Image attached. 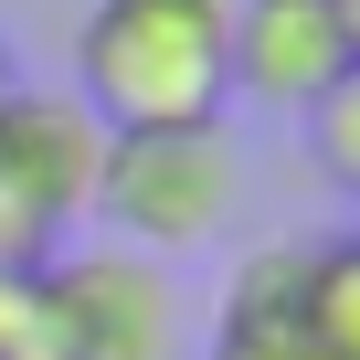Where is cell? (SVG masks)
Returning <instances> with one entry per match:
<instances>
[{
    "instance_id": "6da1fadb",
    "label": "cell",
    "mask_w": 360,
    "mask_h": 360,
    "mask_svg": "<svg viewBox=\"0 0 360 360\" xmlns=\"http://www.w3.org/2000/svg\"><path fill=\"white\" fill-rule=\"evenodd\" d=\"M223 22L180 0H96L75 32V106L127 138V127H212L223 117Z\"/></svg>"
},
{
    "instance_id": "7a4b0ae2",
    "label": "cell",
    "mask_w": 360,
    "mask_h": 360,
    "mask_svg": "<svg viewBox=\"0 0 360 360\" xmlns=\"http://www.w3.org/2000/svg\"><path fill=\"white\" fill-rule=\"evenodd\" d=\"M233 202H244V159H233L223 117L212 127H127L96 159V223L148 265L212 244L233 223Z\"/></svg>"
},
{
    "instance_id": "3957f363",
    "label": "cell",
    "mask_w": 360,
    "mask_h": 360,
    "mask_svg": "<svg viewBox=\"0 0 360 360\" xmlns=\"http://www.w3.org/2000/svg\"><path fill=\"white\" fill-rule=\"evenodd\" d=\"M32 307H43V360H180V286L127 244L43 255Z\"/></svg>"
},
{
    "instance_id": "277c9868",
    "label": "cell",
    "mask_w": 360,
    "mask_h": 360,
    "mask_svg": "<svg viewBox=\"0 0 360 360\" xmlns=\"http://www.w3.org/2000/svg\"><path fill=\"white\" fill-rule=\"evenodd\" d=\"M339 75H349L339 0H233V22H223V85L233 96H255L276 117H307Z\"/></svg>"
},
{
    "instance_id": "5b68a950",
    "label": "cell",
    "mask_w": 360,
    "mask_h": 360,
    "mask_svg": "<svg viewBox=\"0 0 360 360\" xmlns=\"http://www.w3.org/2000/svg\"><path fill=\"white\" fill-rule=\"evenodd\" d=\"M212 360H318L307 318H297V244H255L223 286L212 318Z\"/></svg>"
},
{
    "instance_id": "8992f818",
    "label": "cell",
    "mask_w": 360,
    "mask_h": 360,
    "mask_svg": "<svg viewBox=\"0 0 360 360\" xmlns=\"http://www.w3.org/2000/svg\"><path fill=\"white\" fill-rule=\"evenodd\" d=\"M297 318H307L318 360H360V233L297 244Z\"/></svg>"
},
{
    "instance_id": "52a82bcc",
    "label": "cell",
    "mask_w": 360,
    "mask_h": 360,
    "mask_svg": "<svg viewBox=\"0 0 360 360\" xmlns=\"http://www.w3.org/2000/svg\"><path fill=\"white\" fill-rule=\"evenodd\" d=\"M297 127H307V159H318V180H328L339 202H360V64H349V75H339V85H328V96L297 117Z\"/></svg>"
},
{
    "instance_id": "ba28073f",
    "label": "cell",
    "mask_w": 360,
    "mask_h": 360,
    "mask_svg": "<svg viewBox=\"0 0 360 360\" xmlns=\"http://www.w3.org/2000/svg\"><path fill=\"white\" fill-rule=\"evenodd\" d=\"M0 360H43V307H32V265H0Z\"/></svg>"
},
{
    "instance_id": "9c48e42d",
    "label": "cell",
    "mask_w": 360,
    "mask_h": 360,
    "mask_svg": "<svg viewBox=\"0 0 360 360\" xmlns=\"http://www.w3.org/2000/svg\"><path fill=\"white\" fill-rule=\"evenodd\" d=\"M11 85H22V64H11V32H0V106H11Z\"/></svg>"
},
{
    "instance_id": "30bf717a",
    "label": "cell",
    "mask_w": 360,
    "mask_h": 360,
    "mask_svg": "<svg viewBox=\"0 0 360 360\" xmlns=\"http://www.w3.org/2000/svg\"><path fill=\"white\" fill-rule=\"evenodd\" d=\"M339 32H349V64H360V0H339Z\"/></svg>"
},
{
    "instance_id": "8fae6325",
    "label": "cell",
    "mask_w": 360,
    "mask_h": 360,
    "mask_svg": "<svg viewBox=\"0 0 360 360\" xmlns=\"http://www.w3.org/2000/svg\"><path fill=\"white\" fill-rule=\"evenodd\" d=\"M180 11H212V22H233V0H180Z\"/></svg>"
}]
</instances>
